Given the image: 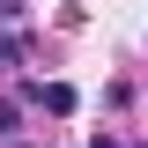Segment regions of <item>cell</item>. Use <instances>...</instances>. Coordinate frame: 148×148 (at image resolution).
Returning <instances> with one entry per match:
<instances>
[{
    "instance_id": "obj_1",
    "label": "cell",
    "mask_w": 148,
    "mask_h": 148,
    "mask_svg": "<svg viewBox=\"0 0 148 148\" xmlns=\"http://www.w3.org/2000/svg\"><path fill=\"white\" fill-rule=\"evenodd\" d=\"M15 104H37V111H52V119H67L82 96H74L67 82H22V96H15Z\"/></svg>"
},
{
    "instance_id": "obj_4",
    "label": "cell",
    "mask_w": 148,
    "mask_h": 148,
    "mask_svg": "<svg viewBox=\"0 0 148 148\" xmlns=\"http://www.w3.org/2000/svg\"><path fill=\"white\" fill-rule=\"evenodd\" d=\"M22 8H30V0H0V30H8V22H22Z\"/></svg>"
},
{
    "instance_id": "obj_2",
    "label": "cell",
    "mask_w": 148,
    "mask_h": 148,
    "mask_svg": "<svg viewBox=\"0 0 148 148\" xmlns=\"http://www.w3.org/2000/svg\"><path fill=\"white\" fill-rule=\"evenodd\" d=\"M22 59H30V37H22V30H15V37H0V74L22 67Z\"/></svg>"
},
{
    "instance_id": "obj_5",
    "label": "cell",
    "mask_w": 148,
    "mask_h": 148,
    "mask_svg": "<svg viewBox=\"0 0 148 148\" xmlns=\"http://www.w3.org/2000/svg\"><path fill=\"white\" fill-rule=\"evenodd\" d=\"M0 148H30V141H0Z\"/></svg>"
},
{
    "instance_id": "obj_3",
    "label": "cell",
    "mask_w": 148,
    "mask_h": 148,
    "mask_svg": "<svg viewBox=\"0 0 148 148\" xmlns=\"http://www.w3.org/2000/svg\"><path fill=\"white\" fill-rule=\"evenodd\" d=\"M0 141H22V104H0Z\"/></svg>"
}]
</instances>
